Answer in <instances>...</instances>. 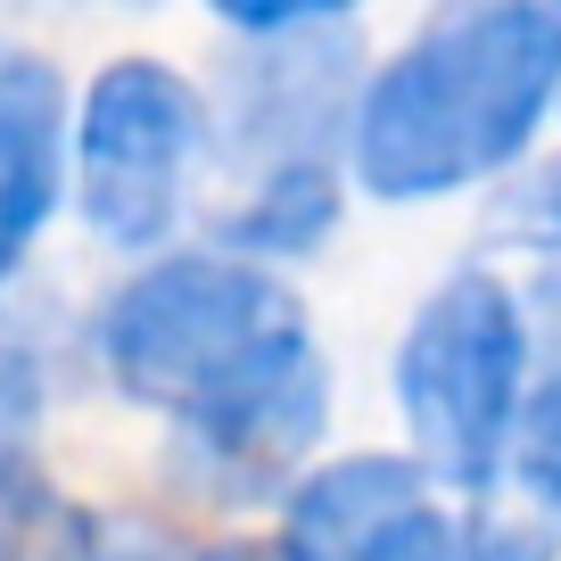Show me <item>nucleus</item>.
<instances>
[{
  "instance_id": "20e7f679",
  "label": "nucleus",
  "mask_w": 561,
  "mask_h": 561,
  "mask_svg": "<svg viewBox=\"0 0 561 561\" xmlns=\"http://www.w3.org/2000/svg\"><path fill=\"white\" fill-rule=\"evenodd\" d=\"M207 140V107L174 67L149 58H116L83 100V133H75V182H83V215L100 240L149 248L174 231L182 182Z\"/></svg>"
},
{
  "instance_id": "dca6fc26",
  "label": "nucleus",
  "mask_w": 561,
  "mask_h": 561,
  "mask_svg": "<svg viewBox=\"0 0 561 561\" xmlns=\"http://www.w3.org/2000/svg\"><path fill=\"white\" fill-rule=\"evenodd\" d=\"M91 561H174V553H149V545H107V553H91Z\"/></svg>"
},
{
  "instance_id": "2eb2a0df",
  "label": "nucleus",
  "mask_w": 561,
  "mask_h": 561,
  "mask_svg": "<svg viewBox=\"0 0 561 561\" xmlns=\"http://www.w3.org/2000/svg\"><path fill=\"white\" fill-rule=\"evenodd\" d=\"M198 561H289V545H215Z\"/></svg>"
},
{
  "instance_id": "9b49d317",
  "label": "nucleus",
  "mask_w": 561,
  "mask_h": 561,
  "mask_svg": "<svg viewBox=\"0 0 561 561\" xmlns=\"http://www.w3.org/2000/svg\"><path fill=\"white\" fill-rule=\"evenodd\" d=\"M495 231H504V240H520V248H561V165L512 182L504 207H495Z\"/></svg>"
},
{
  "instance_id": "f03ea898",
  "label": "nucleus",
  "mask_w": 561,
  "mask_h": 561,
  "mask_svg": "<svg viewBox=\"0 0 561 561\" xmlns=\"http://www.w3.org/2000/svg\"><path fill=\"white\" fill-rule=\"evenodd\" d=\"M280 331H298V306L248 256H165L116 289L100 339H107V371L140 404L182 413L256 347H273Z\"/></svg>"
},
{
  "instance_id": "f8f14e48",
  "label": "nucleus",
  "mask_w": 561,
  "mask_h": 561,
  "mask_svg": "<svg viewBox=\"0 0 561 561\" xmlns=\"http://www.w3.org/2000/svg\"><path fill=\"white\" fill-rule=\"evenodd\" d=\"M42 520V479L25 462V438H0V561H25Z\"/></svg>"
},
{
  "instance_id": "1a4fd4ad",
  "label": "nucleus",
  "mask_w": 561,
  "mask_h": 561,
  "mask_svg": "<svg viewBox=\"0 0 561 561\" xmlns=\"http://www.w3.org/2000/svg\"><path fill=\"white\" fill-rule=\"evenodd\" d=\"M331 215H339L331 174H322L314 158H289V165H264L256 198L224 224V240L240 248V256H298V248H314L322 231H331Z\"/></svg>"
},
{
  "instance_id": "423d86ee",
  "label": "nucleus",
  "mask_w": 561,
  "mask_h": 561,
  "mask_svg": "<svg viewBox=\"0 0 561 561\" xmlns=\"http://www.w3.org/2000/svg\"><path fill=\"white\" fill-rule=\"evenodd\" d=\"M280 545L289 561H471V537L430 504V479L397 455H347L306 479Z\"/></svg>"
},
{
  "instance_id": "39448f33",
  "label": "nucleus",
  "mask_w": 561,
  "mask_h": 561,
  "mask_svg": "<svg viewBox=\"0 0 561 561\" xmlns=\"http://www.w3.org/2000/svg\"><path fill=\"white\" fill-rule=\"evenodd\" d=\"M322 413H331L322 355L306 347V331H280L240 371H224L207 397L182 404V455L215 488H273L322 438Z\"/></svg>"
},
{
  "instance_id": "6e6552de",
  "label": "nucleus",
  "mask_w": 561,
  "mask_h": 561,
  "mask_svg": "<svg viewBox=\"0 0 561 561\" xmlns=\"http://www.w3.org/2000/svg\"><path fill=\"white\" fill-rule=\"evenodd\" d=\"M67 174V83L50 58L0 67V280L25 264Z\"/></svg>"
},
{
  "instance_id": "7ed1b4c3",
  "label": "nucleus",
  "mask_w": 561,
  "mask_h": 561,
  "mask_svg": "<svg viewBox=\"0 0 561 561\" xmlns=\"http://www.w3.org/2000/svg\"><path fill=\"white\" fill-rule=\"evenodd\" d=\"M520 364H528L520 306L488 273L446 280L413 314L397 347V404L430 471L446 479L495 471V455L512 446V421H520Z\"/></svg>"
},
{
  "instance_id": "ddd939ff",
  "label": "nucleus",
  "mask_w": 561,
  "mask_h": 561,
  "mask_svg": "<svg viewBox=\"0 0 561 561\" xmlns=\"http://www.w3.org/2000/svg\"><path fill=\"white\" fill-rule=\"evenodd\" d=\"M224 25H240V34H298V25L314 18H339V9H355V0H207Z\"/></svg>"
},
{
  "instance_id": "f257e3e1",
  "label": "nucleus",
  "mask_w": 561,
  "mask_h": 561,
  "mask_svg": "<svg viewBox=\"0 0 561 561\" xmlns=\"http://www.w3.org/2000/svg\"><path fill=\"white\" fill-rule=\"evenodd\" d=\"M561 91V0H446L355 116V174L380 198H438L520 158Z\"/></svg>"
},
{
  "instance_id": "4468645a",
  "label": "nucleus",
  "mask_w": 561,
  "mask_h": 561,
  "mask_svg": "<svg viewBox=\"0 0 561 561\" xmlns=\"http://www.w3.org/2000/svg\"><path fill=\"white\" fill-rule=\"evenodd\" d=\"M34 364H25V347L9 331H0V438H25V421H34Z\"/></svg>"
},
{
  "instance_id": "9d476101",
  "label": "nucleus",
  "mask_w": 561,
  "mask_h": 561,
  "mask_svg": "<svg viewBox=\"0 0 561 561\" xmlns=\"http://www.w3.org/2000/svg\"><path fill=\"white\" fill-rule=\"evenodd\" d=\"M512 455H520V488L561 512V371H545V388L520 404V421H512Z\"/></svg>"
},
{
  "instance_id": "0eeeda50",
  "label": "nucleus",
  "mask_w": 561,
  "mask_h": 561,
  "mask_svg": "<svg viewBox=\"0 0 561 561\" xmlns=\"http://www.w3.org/2000/svg\"><path fill=\"white\" fill-rule=\"evenodd\" d=\"M347 75H355V50H339L331 34L264 42L256 58L231 67V140H240L248 158H264V165L314 158L322 140L339 133Z\"/></svg>"
}]
</instances>
